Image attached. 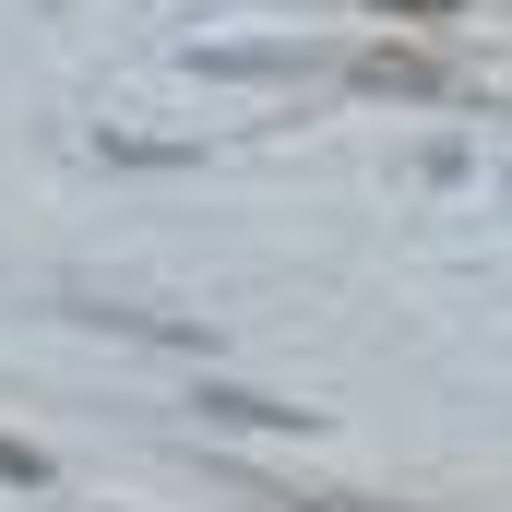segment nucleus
I'll use <instances>...</instances> for the list:
<instances>
[{
  "label": "nucleus",
  "mask_w": 512,
  "mask_h": 512,
  "mask_svg": "<svg viewBox=\"0 0 512 512\" xmlns=\"http://www.w3.org/2000/svg\"><path fill=\"white\" fill-rule=\"evenodd\" d=\"M274 512H405V501H346V489H274Z\"/></svg>",
  "instance_id": "nucleus-1"
},
{
  "label": "nucleus",
  "mask_w": 512,
  "mask_h": 512,
  "mask_svg": "<svg viewBox=\"0 0 512 512\" xmlns=\"http://www.w3.org/2000/svg\"><path fill=\"white\" fill-rule=\"evenodd\" d=\"M358 84H382V96H429V84H441V72H417V60H370V72H358Z\"/></svg>",
  "instance_id": "nucleus-2"
},
{
  "label": "nucleus",
  "mask_w": 512,
  "mask_h": 512,
  "mask_svg": "<svg viewBox=\"0 0 512 512\" xmlns=\"http://www.w3.org/2000/svg\"><path fill=\"white\" fill-rule=\"evenodd\" d=\"M0 477H12V489H36V477H48V465H36V453H24V441H0Z\"/></svg>",
  "instance_id": "nucleus-3"
},
{
  "label": "nucleus",
  "mask_w": 512,
  "mask_h": 512,
  "mask_svg": "<svg viewBox=\"0 0 512 512\" xmlns=\"http://www.w3.org/2000/svg\"><path fill=\"white\" fill-rule=\"evenodd\" d=\"M370 12H405V24H429V12H453V0H370Z\"/></svg>",
  "instance_id": "nucleus-4"
}]
</instances>
